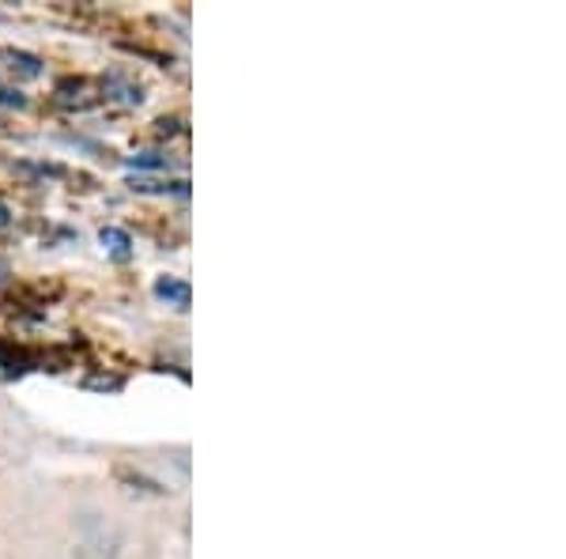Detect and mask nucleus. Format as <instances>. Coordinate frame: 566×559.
Segmentation results:
<instances>
[{
  "label": "nucleus",
  "mask_w": 566,
  "mask_h": 559,
  "mask_svg": "<svg viewBox=\"0 0 566 559\" xmlns=\"http://www.w3.org/2000/svg\"><path fill=\"white\" fill-rule=\"evenodd\" d=\"M102 246H106L110 253H114L117 261H125L128 253H133V239H128V235L122 231V227H102Z\"/></svg>",
  "instance_id": "nucleus-2"
},
{
  "label": "nucleus",
  "mask_w": 566,
  "mask_h": 559,
  "mask_svg": "<svg viewBox=\"0 0 566 559\" xmlns=\"http://www.w3.org/2000/svg\"><path fill=\"white\" fill-rule=\"evenodd\" d=\"M156 295H159V299H167V303H174L178 310L189 307V284H185V280H174V276L156 280Z\"/></svg>",
  "instance_id": "nucleus-1"
},
{
  "label": "nucleus",
  "mask_w": 566,
  "mask_h": 559,
  "mask_svg": "<svg viewBox=\"0 0 566 559\" xmlns=\"http://www.w3.org/2000/svg\"><path fill=\"white\" fill-rule=\"evenodd\" d=\"M8 219H12V212H8V205L0 201V227H8Z\"/></svg>",
  "instance_id": "nucleus-5"
},
{
  "label": "nucleus",
  "mask_w": 566,
  "mask_h": 559,
  "mask_svg": "<svg viewBox=\"0 0 566 559\" xmlns=\"http://www.w3.org/2000/svg\"><path fill=\"white\" fill-rule=\"evenodd\" d=\"M12 61H20V72H23V76H38V61H34V57H27V54H12Z\"/></svg>",
  "instance_id": "nucleus-4"
},
{
  "label": "nucleus",
  "mask_w": 566,
  "mask_h": 559,
  "mask_svg": "<svg viewBox=\"0 0 566 559\" xmlns=\"http://www.w3.org/2000/svg\"><path fill=\"white\" fill-rule=\"evenodd\" d=\"M133 167H167V159L159 151H140V156H133Z\"/></svg>",
  "instance_id": "nucleus-3"
},
{
  "label": "nucleus",
  "mask_w": 566,
  "mask_h": 559,
  "mask_svg": "<svg viewBox=\"0 0 566 559\" xmlns=\"http://www.w3.org/2000/svg\"><path fill=\"white\" fill-rule=\"evenodd\" d=\"M4 276H8V269H4V265H0V280H4Z\"/></svg>",
  "instance_id": "nucleus-6"
}]
</instances>
